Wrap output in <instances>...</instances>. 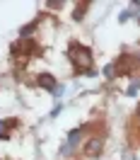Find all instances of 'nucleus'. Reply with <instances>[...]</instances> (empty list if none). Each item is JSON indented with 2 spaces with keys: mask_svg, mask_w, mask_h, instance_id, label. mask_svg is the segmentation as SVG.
Masks as SVG:
<instances>
[{
  "mask_svg": "<svg viewBox=\"0 0 140 160\" xmlns=\"http://www.w3.org/2000/svg\"><path fill=\"white\" fill-rule=\"evenodd\" d=\"M72 61H75V66L77 68H87L92 63V53H90V49H85V46H72Z\"/></svg>",
  "mask_w": 140,
  "mask_h": 160,
  "instance_id": "1",
  "label": "nucleus"
},
{
  "mask_svg": "<svg viewBox=\"0 0 140 160\" xmlns=\"http://www.w3.org/2000/svg\"><path fill=\"white\" fill-rule=\"evenodd\" d=\"M82 138V129H75V131H70V136H68V143H65V148H63V155H68L70 150L75 148L77 143H80Z\"/></svg>",
  "mask_w": 140,
  "mask_h": 160,
  "instance_id": "2",
  "label": "nucleus"
},
{
  "mask_svg": "<svg viewBox=\"0 0 140 160\" xmlns=\"http://www.w3.org/2000/svg\"><path fill=\"white\" fill-rule=\"evenodd\" d=\"M39 85H41V88H46V90H51V92L56 90V80L51 78L49 73H44V75H39Z\"/></svg>",
  "mask_w": 140,
  "mask_h": 160,
  "instance_id": "3",
  "label": "nucleus"
},
{
  "mask_svg": "<svg viewBox=\"0 0 140 160\" xmlns=\"http://www.w3.org/2000/svg\"><path fill=\"white\" fill-rule=\"evenodd\" d=\"M99 146H101V143H99V141H92V143H90V148H87V153H90V155H94V153H99Z\"/></svg>",
  "mask_w": 140,
  "mask_h": 160,
  "instance_id": "4",
  "label": "nucleus"
},
{
  "mask_svg": "<svg viewBox=\"0 0 140 160\" xmlns=\"http://www.w3.org/2000/svg\"><path fill=\"white\" fill-rule=\"evenodd\" d=\"M7 124L10 121H0V136H7Z\"/></svg>",
  "mask_w": 140,
  "mask_h": 160,
  "instance_id": "5",
  "label": "nucleus"
},
{
  "mask_svg": "<svg viewBox=\"0 0 140 160\" xmlns=\"http://www.w3.org/2000/svg\"><path fill=\"white\" fill-rule=\"evenodd\" d=\"M31 29H34V27H31V24H27V27H24V29H22L20 34H22V37H29V34H31Z\"/></svg>",
  "mask_w": 140,
  "mask_h": 160,
  "instance_id": "6",
  "label": "nucleus"
}]
</instances>
